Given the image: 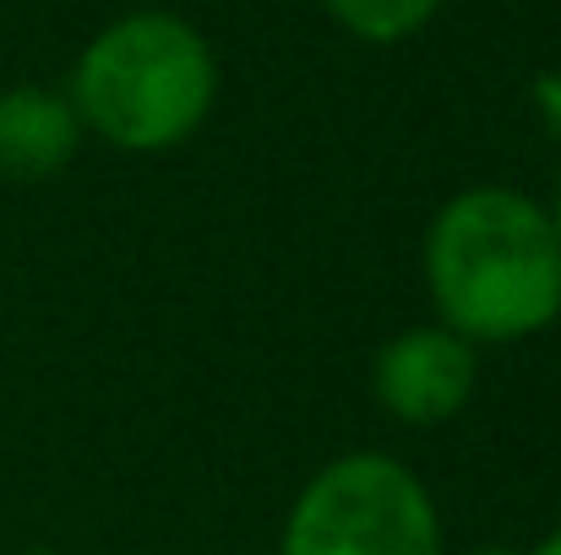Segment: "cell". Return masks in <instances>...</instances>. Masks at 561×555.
<instances>
[{"label":"cell","instance_id":"6da1fadb","mask_svg":"<svg viewBox=\"0 0 561 555\" xmlns=\"http://www.w3.org/2000/svg\"><path fill=\"white\" fill-rule=\"evenodd\" d=\"M420 262L436 322L474 349L529 344L561 322V234L518 185L453 190L431 212Z\"/></svg>","mask_w":561,"mask_h":555},{"label":"cell","instance_id":"7a4b0ae2","mask_svg":"<svg viewBox=\"0 0 561 555\" xmlns=\"http://www.w3.org/2000/svg\"><path fill=\"white\" fill-rule=\"evenodd\" d=\"M66 99L88 137L121 153H170L218 104V55L181 11H126L82 44Z\"/></svg>","mask_w":561,"mask_h":555},{"label":"cell","instance_id":"3957f363","mask_svg":"<svg viewBox=\"0 0 561 555\" xmlns=\"http://www.w3.org/2000/svg\"><path fill=\"white\" fill-rule=\"evenodd\" d=\"M278 555H447V534L425 479L403 458L366 447L300 485Z\"/></svg>","mask_w":561,"mask_h":555},{"label":"cell","instance_id":"277c9868","mask_svg":"<svg viewBox=\"0 0 561 555\" xmlns=\"http://www.w3.org/2000/svg\"><path fill=\"white\" fill-rule=\"evenodd\" d=\"M480 381V349L442 322L398 327L371 360L376 408L409 430H436L458 419Z\"/></svg>","mask_w":561,"mask_h":555},{"label":"cell","instance_id":"5b68a950","mask_svg":"<svg viewBox=\"0 0 561 555\" xmlns=\"http://www.w3.org/2000/svg\"><path fill=\"white\" fill-rule=\"evenodd\" d=\"M82 137L88 131L60 88L44 82L0 88V181H55L77 159Z\"/></svg>","mask_w":561,"mask_h":555},{"label":"cell","instance_id":"8992f818","mask_svg":"<svg viewBox=\"0 0 561 555\" xmlns=\"http://www.w3.org/2000/svg\"><path fill=\"white\" fill-rule=\"evenodd\" d=\"M322 11H328L355 44L392 49V44L414 38V33L442 11V0H322Z\"/></svg>","mask_w":561,"mask_h":555},{"label":"cell","instance_id":"52a82bcc","mask_svg":"<svg viewBox=\"0 0 561 555\" xmlns=\"http://www.w3.org/2000/svg\"><path fill=\"white\" fill-rule=\"evenodd\" d=\"M529 109H535L540 131L561 142V71H540V77L529 82Z\"/></svg>","mask_w":561,"mask_h":555},{"label":"cell","instance_id":"ba28073f","mask_svg":"<svg viewBox=\"0 0 561 555\" xmlns=\"http://www.w3.org/2000/svg\"><path fill=\"white\" fill-rule=\"evenodd\" d=\"M524 555H561V523L551 529V534H546V540H535V545H529Z\"/></svg>","mask_w":561,"mask_h":555},{"label":"cell","instance_id":"9c48e42d","mask_svg":"<svg viewBox=\"0 0 561 555\" xmlns=\"http://www.w3.org/2000/svg\"><path fill=\"white\" fill-rule=\"evenodd\" d=\"M546 212H551V223H557V234H561V170H557V185H551V201H546Z\"/></svg>","mask_w":561,"mask_h":555},{"label":"cell","instance_id":"30bf717a","mask_svg":"<svg viewBox=\"0 0 561 555\" xmlns=\"http://www.w3.org/2000/svg\"><path fill=\"white\" fill-rule=\"evenodd\" d=\"M469 555H524V551H513V545H480V551H469Z\"/></svg>","mask_w":561,"mask_h":555},{"label":"cell","instance_id":"8fae6325","mask_svg":"<svg viewBox=\"0 0 561 555\" xmlns=\"http://www.w3.org/2000/svg\"><path fill=\"white\" fill-rule=\"evenodd\" d=\"M5 555H60V551H44V545H27V551H5Z\"/></svg>","mask_w":561,"mask_h":555}]
</instances>
